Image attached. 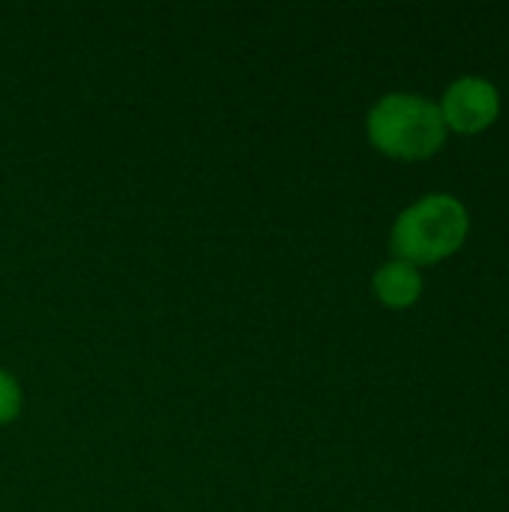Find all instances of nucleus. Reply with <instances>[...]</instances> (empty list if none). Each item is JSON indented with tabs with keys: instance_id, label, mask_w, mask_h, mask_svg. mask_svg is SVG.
Returning <instances> with one entry per match:
<instances>
[{
	"instance_id": "20e7f679",
	"label": "nucleus",
	"mask_w": 509,
	"mask_h": 512,
	"mask_svg": "<svg viewBox=\"0 0 509 512\" xmlns=\"http://www.w3.org/2000/svg\"><path fill=\"white\" fill-rule=\"evenodd\" d=\"M372 291L375 297L390 306V309H408L420 300V291H423V279H420V270L414 264H405L399 258L387 261L375 279H372Z\"/></svg>"
},
{
	"instance_id": "f03ea898",
	"label": "nucleus",
	"mask_w": 509,
	"mask_h": 512,
	"mask_svg": "<svg viewBox=\"0 0 509 512\" xmlns=\"http://www.w3.org/2000/svg\"><path fill=\"white\" fill-rule=\"evenodd\" d=\"M468 234V210L453 195H429L399 213L390 249L405 264H435L453 255Z\"/></svg>"
},
{
	"instance_id": "f257e3e1",
	"label": "nucleus",
	"mask_w": 509,
	"mask_h": 512,
	"mask_svg": "<svg viewBox=\"0 0 509 512\" xmlns=\"http://www.w3.org/2000/svg\"><path fill=\"white\" fill-rule=\"evenodd\" d=\"M369 141L396 159H426L447 135L441 108L417 93H387L366 117Z\"/></svg>"
},
{
	"instance_id": "39448f33",
	"label": "nucleus",
	"mask_w": 509,
	"mask_h": 512,
	"mask_svg": "<svg viewBox=\"0 0 509 512\" xmlns=\"http://www.w3.org/2000/svg\"><path fill=\"white\" fill-rule=\"evenodd\" d=\"M24 408V390L18 384V378L6 369H0V426H9L18 420Z\"/></svg>"
},
{
	"instance_id": "7ed1b4c3",
	"label": "nucleus",
	"mask_w": 509,
	"mask_h": 512,
	"mask_svg": "<svg viewBox=\"0 0 509 512\" xmlns=\"http://www.w3.org/2000/svg\"><path fill=\"white\" fill-rule=\"evenodd\" d=\"M438 108H441L444 123L453 126L456 132H480L498 117L501 96H498V87L492 81L477 78V75H465L447 87Z\"/></svg>"
}]
</instances>
